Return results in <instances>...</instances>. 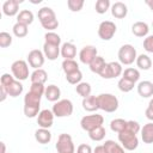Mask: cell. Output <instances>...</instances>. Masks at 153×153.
Here are the masks:
<instances>
[{
    "label": "cell",
    "mask_w": 153,
    "mask_h": 153,
    "mask_svg": "<svg viewBox=\"0 0 153 153\" xmlns=\"http://www.w3.org/2000/svg\"><path fill=\"white\" fill-rule=\"evenodd\" d=\"M45 87L42 84H31L29 92L24 97V115L29 118H33L39 114L41 98L44 96Z\"/></svg>",
    "instance_id": "cell-1"
},
{
    "label": "cell",
    "mask_w": 153,
    "mask_h": 153,
    "mask_svg": "<svg viewBox=\"0 0 153 153\" xmlns=\"http://www.w3.org/2000/svg\"><path fill=\"white\" fill-rule=\"evenodd\" d=\"M141 130L140 124L136 121H128L127 127L124 130L118 133V141L121 142L122 147L127 151H134L139 146V139L137 133Z\"/></svg>",
    "instance_id": "cell-2"
},
{
    "label": "cell",
    "mask_w": 153,
    "mask_h": 153,
    "mask_svg": "<svg viewBox=\"0 0 153 153\" xmlns=\"http://www.w3.org/2000/svg\"><path fill=\"white\" fill-rule=\"evenodd\" d=\"M0 85L5 87V90L7 91L8 96L10 97H18L23 93V90H24V86L23 84L17 80L12 74L10 73H4L1 75V79H0Z\"/></svg>",
    "instance_id": "cell-3"
},
{
    "label": "cell",
    "mask_w": 153,
    "mask_h": 153,
    "mask_svg": "<svg viewBox=\"0 0 153 153\" xmlns=\"http://www.w3.org/2000/svg\"><path fill=\"white\" fill-rule=\"evenodd\" d=\"M37 16H38V20H39L41 25L47 31H53V30L57 29L59 20L56 18V14H55L53 8H50L48 6H44V7L38 10Z\"/></svg>",
    "instance_id": "cell-4"
},
{
    "label": "cell",
    "mask_w": 153,
    "mask_h": 153,
    "mask_svg": "<svg viewBox=\"0 0 153 153\" xmlns=\"http://www.w3.org/2000/svg\"><path fill=\"white\" fill-rule=\"evenodd\" d=\"M98 97V104L99 109L105 112H115L118 109V99L116 96L111 93H100Z\"/></svg>",
    "instance_id": "cell-5"
},
{
    "label": "cell",
    "mask_w": 153,
    "mask_h": 153,
    "mask_svg": "<svg viewBox=\"0 0 153 153\" xmlns=\"http://www.w3.org/2000/svg\"><path fill=\"white\" fill-rule=\"evenodd\" d=\"M118 60L121 65H126L129 66L131 63H134V61H136L137 54H136V49L131 45V44H123L117 53Z\"/></svg>",
    "instance_id": "cell-6"
},
{
    "label": "cell",
    "mask_w": 153,
    "mask_h": 153,
    "mask_svg": "<svg viewBox=\"0 0 153 153\" xmlns=\"http://www.w3.org/2000/svg\"><path fill=\"white\" fill-rule=\"evenodd\" d=\"M104 123V117L99 114H92V115H86L80 120V126L87 133L94 130L98 127H102Z\"/></svg>",
    "instance_id": "cell-7"
},
{
    "label": "cell",
    "mask_w": 153,
    "mask_h": 153,
    "mask_svg": "<svg viewBox=\"0 0 153 153\" xmlns=\"http://www.w3.org/2000/svg\"><path fill=\"white\" fill-rule=\"evenodd\" d=\"M73 103L69 99H60L53 105V114L55 117H68L73 114Z\"/></svg>",
    "instance_id": "cell-8"
},
{
    "label": "cell",
    "mask_w": 153,
    "mask_h": 153,
    "mask_svg": "<svg viewBox=\"0 0 153 153\" xmlns=\"http://www.w3.org/2000/svg\"><path fill=\"white\" fill-rule=\"evenodd\" d=\"M56 151L57 153H75V147L69 134H60L56 141Z\"/></svg>",
    "instance_id": "cell-9"
},
{
    "label": "cell",
    "mask_w": 153,
    "mask_h": 153,
    "mask_svg": "<svg viewBox=\"0 0 153 153\" xmlns=\"http://www.w3.org/2000/svg\"><path fill=\"white\" fill-rule=\"evenodd\" d=\"M11 72L17 80H26L29 78V63L24 60H17L11 65Z\"/></svg>",
    "instance_id": "cell-10"
},
{
    "label": "cell",
    "mask_w": 153,
    "mask_h": 153,
    "mask_svg": "<svg viewBox=\"0 0 153 153\" xmlns=\"http://www.w3.org/2000/svg\"><path fill=\"white\" fill-rule=\"evenodd\" d=\"M122 73H123L122 65L120 62L111 61V62H106V65L104 66V68L102 69L99 75L103 79H114V78L120 76Z\"/></svg>",
    "instance_id": "cell-11"
},
{
    "label": "cell",
    "mask_w": 153,
    "mask_h": 153,
    "mask_svg": "<svg viewBox=\"0 0 153 153\" xmlns=\"http://www.w3.org/2000/svg\"><path fill=\"white\" fill-rule=\"evenodd\" d=\"M116 24L111 20H104L98 26V36L103 41H110L116 33Z\"/></svg>",
    "instance_id": "cell-12"
},
{
    "label": "cell",
    "mask_w": 153,
    "mask_h": 153,
    "mask_svg": "<svg viewBox=\"0 0 153 153\" xmlns=\"http://www.w3.org/2000/svg\"><path fill=\"white\" fill-rule=\"evenodd\" d=\"M97 56H98V51H97V48L93 45H85L79 51L80 62L84 65H90Z\"/></svg>",
    "instance_id": "cell-13"
},
{
    "label": "cell",
    "mask_w": 153,
    "mask_h": 153,
    "mask_svg": "<svg viewBox=\"0 0 153 153\" xmlns=\"http://www.w3.org/2000/svg\"><path fill=\"white\" fill-rule=\"evenodd\" d=\"M44 60H45V56L43 51L38 49H33L27 54V63L30 65V67L35 69H39L44 65Z\"/></svg>",
    "instance_id": "cell-14"
},
{
    "label": "cell",
    "mask_w": 153,
    "mask_h": 153,
    "mask_svg": "<svg viewBox=\"0 0 153 153\" xmlns=\"http://www.w3.org/2000/svg\"><path fill=\"white\" fill-rule=\"evenodd\" d=\"M54 117H55V115L53 114L51 110H49V109L41 110L37 116V124L39 126V128L49 129L54 123Z\"/></svg>",
    "instance_id": "cell-15"
},
{
    "label": "cell",
    "mask_w": 153,
    "mask_h": 153,
    "mask_svg": "<svg viewBox=\"0 0 153 153\" xmlns=\"http://www.w3.org/2000/svg\"><path fill=\"white\" fill-rule=\"evenodd\" d=\"M22 4V0H6L2 4V12L7 17L18 16L19 13V5Z\"/></svg>",
    "instance_id": "cell-16"
},
{
    "label": "cell",
    "mask_w": 153,
    "mask_h": 153,
    "mask_svg": "<svg viewBox=\"0 0 153 153\" xmlns=\"http://www.w3.org/2000/svg\"><path fill=\"white\" fill-rule=\"evenodd\" d=\"M111 14L117 19H122L128 14V7L122 1H116L111 5Z\"/></svg>",
    "instance_id": "cell-17"
},
{
    "label": "cell",
    "mask_w": 153,
    "mask_h": 153,
    "mask_svg": "<svg viewBox=\"0 0 153 153\" xmlns=\"http://www.w3.org/2000/svg\"><path fill=\"white\" fill-rule=\"evenodd\" d=\"M43 54L44 56L50 60L54 61L59 57V55L61 54V48L59 45H54V44H49V43H44L43 44Z\"/></svg>",
    "instance_id": "cell-18"
},
{
    "label": "cell",
    "mask_w": 153,
    "mask_h": 153,
    "mask_svg": "<svg viewBox=\"0 0 153 153\" xmlns=\"http://www.w3.org/2000/svg\"><path fill=\"white\" fill-rule=\"evenodd\" d=\"M137 93L142 98H149L153 96V82L149 80H143L137 84Z\"/></svg>",
    "instance_id": "cell-19"
},
{
    "label": "cell",
    "mask_w": 153,
    "mask_h": 153,
    "mask_svg": "<svg viewBox=\"0 0 153 153\" xmlns=\"http://www.w3.org/2000/svg\"><path fill=\"white\" fill-rule=\"evenodd\" d=\"M131 32L136 37H147L149 32V26L145 22H135L131 25Z\"/></svg>",
    "instance_id": "cell-20"
},
{
    "label": "cell",
    "mask_w": 153,
    "mask_h": 153,
    "mask_svg": "<svg viewBox=\"0 0 153 153\" xmlns=\"http://www.w3.org/2000/svg\"><path fill=\"white\" fill-rule=\"evenodd\" d=\"M61 56L65 60H74L76 56V47L71 42L63 43L61 45Z\"/></svg>",
    "instance_id": "cell-21"
},
{
    "label": "cell",
    "mask_w": 153,
    "mask_h": 153,
    "mask_svg": "<svg viewBox=\"0 0 153 153\" xmlns=\"http://www.w3.org/2000/svg\"><path fill=\"white\" fill-rule=\"evenodd\" d=\"M44 96L45 98L49 100V102H57L60 100V97H61V90L59 86L51 84V85H48L45 87V91H44Z\"/></svg>",
    "instance_id": "cell-22"
},
{
    "label": "cell",
    "mask_w": 153,
    "mask_h": 153,
    "mask_svg": "<svg viewBox=\"0 0 153 153\" xmlns=\"http://www.w3.org/2000/svg\"><path fill=\"white\" fill-rule=\"evenodd\" d=\"M84 110L88 111V112H94L96 110L99 109V104H98V97L97 96H88L86 98H82V103H81Z\"/></svg>",
    "instance_id": "cell-23"
},
{
    "label": "cell",
    "mask_w": 153,
    "mask_h": 153,
    "mask_svg": "<svg viewBox=\"0 0 153 153\" xmlns=\"http://www.w3.org/2000/svg\"><path fill=\"white\" fill-rule=\"evenodd\" d=\"M35 139L38 143L41 145H47L50 142L51 140V133L49 131V129L45 128H39L35 131Z\"/></svg>",
    "instance_id": "cell-24"
},
{
    "label": "cell",
    "mask_w": 153,
    "mask_h": 153,
    "mask_svg": "<svg viewBox=\"0 0 153 153\" xmlns=\"http://www.w3.org/2000/svg\"><path fill=\"white\" fill-rule=\"evenodd\" d=\"M140 131L143 143H153V122L146 123Z\"/></svg>",
    "instance_id": "cell-25"
},
{
    "label": "cell",
    "mask_w": 153,
    "mask_h": 153,
    "mask_svg": "<svg viewBox=\"0 0 153 153\" xmlns=\"http://www.w3.org/2000/svg\"><path fill=\"white\" fill-rule=\"evenodd\" d=\"M30 80H31V84H42V85H44V82L48 80V74L42 68L35 69L30 75Z\"/></svg>",
    "instance_id": "cell-26"
},
{
    "label": "cell",
    "mask_w": 153,
    "mask_h": 153,
    "mask_svg": "<svg viewBox=\"0 0 153 153\" xmlns=\"http://www.w3.org/2000/svg\"><path fill=\"white\" fill-rule=\"evenodd\" d=\"M33 18H35L33 13L30 10H22L17 16V23H20V24L29 26L30 24H32Z\"/></svg>",
    "instance_id": "cell-27"
},
{
    "label": "cell",
    "mask_w": 153,
    "mask_h": 153,
    "mask_svg": "<svg viewBox=\"0 0 153 153\" xmlns=\"http://www.w3.org/2000/svg\"><path fill=\"white\" fill-rule=\"evenodd\" d=\"M103 147L106 153H124V148L122 145L115 142L114 140H106L103 143Z\"/></svg>",
    "instance_id": "cell-28"
},
{
    "label": "cell",
    "mask_w": 153,
    "mask_h": 153,
    "mask_svg": "<svg viewBox=\"0 0 153 153\" xmlns=\"http://www.w3.org/2000/svg\"><path fill=\"white\" fill-rule=\"evenodd\" d=\"M136 66L142 71H148L152 67V60L147 54H140L136 57Z\"/></svg>",
    "instance_id": "cell-29"
},
{
    "label": "cell",
    "mask_w": 153,
    "mask_h": 153,
    "mask_svg": "<svg viewBox=\"0 0 153 153\" xmlns=\"http://www.w3.org/2000/svg\"><path fill=\"white\" fill-rule=\"evenodd\" d=\"M105 65H106V62H105L104 57H102V56L98 55L88 66H90L91 72H93V73H96V74H99V73L102 72V69L104 68Z\"/></svg>",
    "instance_id": "cell-30"
},
{
    "label": "cell",
    "mask_w": 153,
    "mask_h": 153,
    "mask_svg": "<svg viewBox=\"0 0 153 153\" xmlns=\"http://www.w3.org/2000/svg\"><path fill=\"white\" fill-rule=\"evenodd\" d=\"M122 76L136 84V82L139 81V79H140V72H139V69H136V68L129 67V68H126V69L123 71Z\"/></svg>",
    "instance_id": "cell-31"
},
{
    "label": "cell",
    "mask_w": 153,
    "mask_h": 153,
    "mask_svg": "<svg viewBox=\"0 0 153 153\" xmlns=\"http://www.w3.org/2000/svg\"><path fill=\"white\" fill-rule=\"evenodd\" d=\"M75 91H76V93H78L79 96H81L82 98H86V97L91 96L92 88H91V85H90L88 82L81 81V82H79V84L75 86Z\"/></svg>",
    "instance_id": "cell-32"
},
{
    "label": "cell",
    "mask_w": 153,
    "mask_h": 153,
    "mask_svg": "<svg viewBox=\"0 0 153 153\" xmlns=\"http://www.w3.org/2000/svg\"><path fill=\"white\" fill-rule=\"evenodd\" d=\"M61 66H62V71L65 72V74H69L79 69V65L75 60H63Z\"/></svg>",
    "instance_id": "cell-33"
},
{
    "label": "cell",
    "mask_w": 153,
    "mask_h": 153,
    "mask_svg": "<svg viewBox=\"0 0 153 153\" xmlns=\"http://www.w3.org/2000/svg\"><path fill=\"white\" fill-rule=\"evenodd\" d=\"M12 31H13V35L18 38H23L27 35L29 32V29H27V25H24V24H20V23H16L12 27Z\"/></svg>",
    "instance_id": "cell-34"
},
{
    "label": "cell",
    "mask_w": 153,
    "mask_h": 153,
    "mask_svg": "<svg viewBox=\"0 0 153 153\" xmlns=\"http://www.w3.org/2000/svg\"><path fill=\"white\" fill-rule=\"evenodd\" d=\"M127 122H128V121H126V120H123V118H115V120H112V121L110 122V128H111L112 131L121 133L122 130L126 129Z\"/></svg>",
    "instance_id": "cell-35"
},
{
    "label": "cell",
    "mask_w": 153,
    "mask_h": 153,
    "mask_svg": "<svg viewBox=\"0 0 153 153\" xmlns=\"http://www.w3.org/2000/svg\"><path fill=\"white\" fill-rule=\"evenodd\" d=\"M44 43H49V44H54V45H59L61 44V37L60 35H57L54 31H48L44 35Z\"/></svg>",
    "instance_id": "cell-36"
},
{
    "label": "cell",
    "mask_w": 153,
    "mask_h": 153,
    "mask_svg": "<svg viewBox=\"0 0 153 153\" xmlns=\"http://www.w3.org/2000/svg\"><path fill=\"white\" fill-rule=\"evenodd\" d=\"M117 86H118L120 91H122V92L127 93V92H130V91L134 88L135 82H133V81H130V80H128V79H126V78H123V76H122V78L118 80Z\"/></svg>",
    "instance_id": "cell-37"
},
{
    "label": "cell",
    "mask_w": 153,
    "mask_h": 153,
    "mask_svg": "<svg viewBox=\"0 0 153 153\" xmlns=\"http://www.w3.org/2000/svg\"><path fill=\"white\" fill-rule=\"evenodd\" d=\"M105 134H106L105 128L102 126V127H98V128H96L94 130L90 131V133H88V136H90V139H91L92 141H102V140L105 137Z\"/></svg>",
    "instance_id": "cell-38"
},
{
    "label": "cell",
    "mask_w": 153,
    "mask_h": 153,
    "mask_svg": "<svg viewBox=\"0 0 153 153\" xmlns=\"http://www.w3.org/2000/svg\"><path fill=\"white\" fill-rule=\"evenodd\" d=\"M94 8H96L97 13L104 14V13H106V11L109 8H111V4H110L109 0H97L96 5H94Z\"/></svg>",
    "instance_id": "cell-39"
},
{
    "label": "cell",
    "mask_w": 153,
    "mask_h": 153,
    "mask_svg": "<svg viewBox=\"0 0 153 153\" xmlns=\"http://www.w3.org/2000/svg\"><path fill=\"white\" fill-rule=\"evenodd\" d=\"M81 79H82V73L80 69L72 72L69 74H66V80L72 85H78L79 82H81Z\"/></svg>",
    "instance_id": "cell-40"
},
{
    "label": "cell",
    "mask_w": 153,
    "mask_h": 153,
    "mask_svg": "<svg viewBox=\"0 0 153 153\" xmlns=\"http://www.w3.org/2000/svg\"><path fill=\"white\" fill-rule=\"evenodd\" d=\"M11 44H12V36L6 31L0 32V47L1 48H7Z\"/></svg>",
    "instance_id": "cell-41"
},
{
    "label": "cell",
    "mask_w": 153,
    "mask_h": 153,
    "mask_svg": "<svg viewBox=\"0 0 153 153\" xmlns=\"http://www.w3.org/2000/svg\"><path fill=\"white\" fill-rule=\"evenodd\" d=\"M67 6L72 12H79L84 6V0H68Z\"/></svg>",
    "instance_id": "cell-42"
},
{
    "label": "cell",
    "mask_w": 153,
    "mask_h": 153,
    "mask_svg": "<svg viewBox=\"0 0 153 153\" xmlns=\"http://www.w3.org/2000/svg\"><path fill=\"white\" fill-rule=\"evenodd\" d=\"M143 49L147 53H152L153 54V35H148L143 39Z\"/></svg>",
    "instance_id": "cell-43"
},
{
    "label": "cell",
    "mask_w": 153,
    "mask_h": 153,
    "mask_svg": "<svg viewBox=\"0 0 153 153\" xmlns=\"http://www.w3.org/2000/svg\"><path fill=\"white\" fill-rule=\"evenodd\" d=\"M76 153H93V149L91 148L90 145L81 143V145L78 146V148H76Z\"/></svg>",
    "instance_id": "cell-44"
},
{
    "label": "cell",
    "mask_w": 153,
    "mask_h": 153,
    "mask_svg": "<svg viewBox=\"0 0 153 153\" xmlns=\"http://www.w3.org/2000/svg\"><path fill=\"white\" fill-rule=\"evenodd\" d=\"M145 115H146V117H147L149 121L153 122V98L149 100L148 106H147V109H146V111H145Z\"/></svg>",
    "instance_id": "cell-45"
},
{
    "label": "cell",
    "mask_w": 153,
    "mask_h": 153,
    "mask_svg": "<svg viewBox=\"0 0 153 153\" xmlns=\"http://www.w3.org/2000/svg\"><path fill=\"white\" fill-rule=\"evenodd\" d=\"M0 92H1V97H0V100H1V102H4V100L6 99V97L8 96V93H7V91L5 90V87H4V86H1V85H0Z\"/></svg>",
    "instance_id": "cell-46"
},
{
    "label": "cell",
    "mask_w": 153,
    "mask_h": 153,
    "mask_svg": "<svg viewBox=\"0 0 153 153\" xmlns=\"http://www.w3.org/2000/svg\"><path fill=\"white\" fill-rule=\"evenodd\" d=\"M93 153H106V152H105V149H104V147H103V145H102V146H97V147L93 149Z\"/></svg>",
    "instance_id": "cell-47"
},
{
    "label": "cell",
    "mask_w": 153,
    "mask_h": 153,
    "mask_svg": "<svg viewBox=\"0 0 153 153\" xmlns=\"http://www.w3.org/2000/svg\"><path fill=\"white\" fill-rule=\"evenodd\" d=\"M145 4L151 8V11H153V0H146Z\"/></svg>",
    "instance_id": "cell-48"
},
{
    "label": "cell",
    "mask_w": 153,
    "mask_h": 153,
    "mask_svg": "<svg viewBox=\"0 0 153 153\" xmlns=\"http://www.w3.org/2000/svg\"><path fill=\"white\" fill-rule=\"evenodd\" d=\"M1 145V153H6V146H5V142H0Z\"/></svg>",
    "instance_id": "cell-49"
},
{
    "label": "cell",
    "mask_w": 153,
    "mask_h": 153,
    "mask_svg": "<svg viewBox=\"0 0 153 153\" xmlns=\"http://www.w3.org/2000/svg\"><path fill=\"white\" fill-rule=\"evenodd\" d=\"M152 27H153V22H152Z\"/></svg>",
    "instance_id": "cell-50"
},
{
    "label": "cell",
    "mask_w": 153,
    "mask_h": 153,
    "mask_svg": "<svg viewBox=\"0 0 153 153\" xmlns=\"http://www.w3.org/2000/svg\"><path fill=\"white\" fill-rule=\"evenodd\" d=\"M8 153H10V152H8Z\"/></svg>",
    "instance_id": "cell-51"
}]
</instances>
